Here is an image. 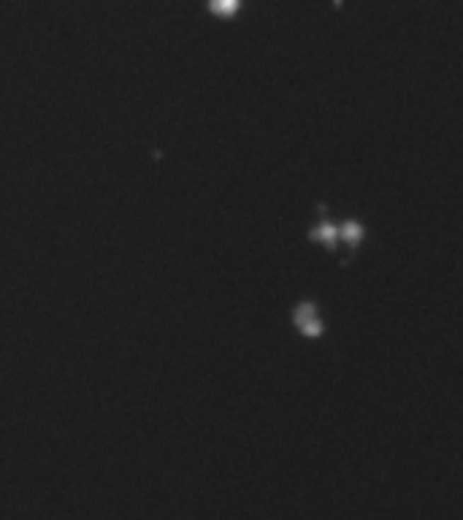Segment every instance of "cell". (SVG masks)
Returning <instances> with one entry per match:
<instances>
[{
  "label": "cell",
  "mask_w": 463,
  "mask_h": 520,
  "mask_svg": "<svg viewBox=\"0 0 463 520\" xmlns=\"http://www.w3.org/2000/svg\"><path fill=\"white\" fill-rule=\"evenodd\" d=\"M209 9L217 16H233L239 11V0H209Z\"/></svg>",
  "instance_id": "3957f363"
},
{
  "label": "cell",
  "mask_w": 463,
  "mask_h": 520,
  "mask_svg": "<svg viewBox=\"0 0 463 520\" xmlns=\"http://www.w3.org/2000/svg\"><path fill=\"white\" fill-rule=\"evenodd\" d=\"M293 320L304 337H320V334H323V322H320V317H317V312H314V306L311 304L298 306L293 312Z\"/></svg>",
  "instance_id": "6da1fadb"
},
{
  "label": "cell",
  "mask_w": 463,
  "mask_h": 520,
  "mask_svg": "<svg viewBox=\"0 0 463 520\" xmlns=\"http://www.w3.org/2000/svg\"><path fill=\"white\" fill-rule=\"evenodd\" d=\"M311 239L325 247H333L339 242V228H336L333 222H323V225H317V228L311 230Z\"/></svg>",
  "instance_id": "7a4b0ae2"
},
{
  "label": "cell",
  "mask_w": 463,
  "mask_h": 520,
  "mask_svg": "<svg viewBox=\"0 0 463 520\" xmlns=\"http://www.w3.org/2000/svg\"><path fill=\"white\" fill-rule=\"evenodd\" d=\"M360 236H363V230H360L358 222H344L339 228V239H344L350 247H355L358 242H360Z\"/></svg>",
  "instance_id": "277c9868"
}]
</instances>
